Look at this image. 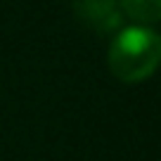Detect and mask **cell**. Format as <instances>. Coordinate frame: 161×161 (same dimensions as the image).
Instances as JSON below:
<instances>
[{
	"label": "cell",
	"mask_w": 161,
	"mask_h": 161,
	"mask_svg": "<svg viewBox=\"0 0 161 161\" xmlns=\"http://www.w3.org/2000/svg\"><path fill=\"white\" fill-rule=\"evenodd\" d=\"M123 14L137 24H156L161 21V0H119Z\"/></svg>",
	"instance_id": "3957f363"
},
{
	"label": "cell",
	"mask_w": 161,
	"mask_h": 161,
	"mask_svg": "<svg viewBox=\"0 0 161 161\" xmlns=\"http://www.w3.org/2000/svg\"><path fill=\"white\" fill-rule=\"evenodd\" d=\"M74 12L83 26L100 36L121 31L123 10L119 0H74Z\"/></svg>",
	"instance_id": "7a4b0ae2"
},
{
	"label": "cell",
	"mask_w": 161,
	"mask_h": 161,
	"mask_svg": "<svg viewBox=\"0 0 161 161\" xmlns=\"http://www.w3.org/2000/svg\"><path fill=\"white\" fill-rule=\"evenodd\" d=\"M107 64L121 83H142L161 64V36L147 26L121 29L109 45Z\"/></svg>",
	"instance_id": "6da1fadb"
}]
</instances>
